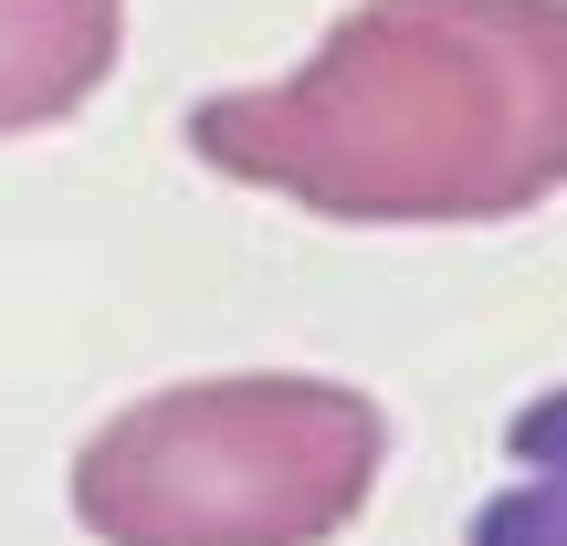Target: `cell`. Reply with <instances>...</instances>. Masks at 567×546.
<instances>
[{
  "label": "cell",
  "mask_w": 567,
  "mask_h": 546,
  "mask_svg": "<svg viewBox=\"0 0 567 546\" xmlns=\"http://www.w3.org/2000/svg\"><path fill=\"white\" fill-rule=\"evenodd\" d=\"M189 158L316 222H515L567 189V0H358L284 84L189 105Z\"/></svg>",
  "instance_id": "6da1fadb"
},
{
  "label": "cell",
  "mask_w": 567,
  "mask_h": 546,
  "mask_svg": "<svg viewBox=\"0 0 567 546\" xmlns=\"http://www.w3.org/2000/svg\"><path fill=\"white\" fill-rule=\"evenodd\" d=\"M389 463V410L347 379H179L95 421L63 494L95 546H326Z\"/></svg>",
  "instance_id": "7a4b0ae2"
},
{
  "label": "cell",
  "mask_w": 567,
  "mask_h": 546,
  "mask_svg": "<svg viewBox=\"0 0 567 546\" xmlns=\"http://www.w3.org/2000/svg\"><path fill=\"white\" fill-rule=\"evenodd\" d=\"M126 53V0H0V137H42Z\"/></svg>",
  "instance_id": "3957f363"
},
{
  "label": "cell",
  "mask_w": 567,
  "mask_h": 546,
  "mask_svg": "<svg viewBox=\"0 0 567 546\" xmlns=\"http://www.w3.org/2000/svg\"><path fill=\"white\" fill-rule=\"evenodd\" d=\"M463 546H567V389L505 421V484L473 505Z\"/></svg>",
  "instance_id": "277c9868"
}]
</instances>
